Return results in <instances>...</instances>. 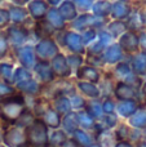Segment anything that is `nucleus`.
Returning a JSON list of instances; mask_svg holds the SVG:
<instances>
[{
  "label": "nucleus",
  "mask_w": 146,
  "mask_h": 147,
  "mask_svg": "<svg viewBox=\"0 0 146 147\" xmlns=\"http://www.w3.org/2000/svg\"><path fill=\"white\" fill-rule=\"evenodd\" d=\"M49 63H51L52 71H53L56 79H69L71 76V67L67 62L66 56H64L62 53H58Z\"/></svg>",
  "instance_id": "9"
},
{
  "label": "nucleus",
  "mask_w": 146,
  "mask_h": 147,
  "mask_svg": "<svg viewBox=\"0 0 146 147\" xmlns=\"http://www.w3.org/2000/svg\"><path fill=\"white\" fill-rule=\"evenodd\" d=\"M84 61H85V65L93 66V67H96V69H97V67L105 66V62H103L101 54H87Z\"/></svg>",
  "instance_id": "43"
},
{
  "label": "nucleus",
  "mask_w": 146,
  "mask_h": 147,
  "mask_svg": "<svg viewBox=\"0 0 146 147\" xmlns=\"http://www.w3.org/2000/svg\"><path fill=\"white\" fill-rule=\"evenodd\" d=\"M127 30V26L122 21H114L113 23H110L107 27V32L111 35V38H120Z\"/></svg>",
  "instance_id": "39"
},
{
  "label": "nucleus",
  "mask_w": 146,
  "mask_h": 147,
  "mask_svg": "<svg viewBox=\"0 0 146 147\" xmlns=\"http://www.w3.org/2000/svg\"><path fill=\"white\" fill-rule=\"evenodd\" d=\"M113 76L115 81H123V83L131 84L136 88L141 86V78L132 71L131 65L127 62H118L113 70Z\"/></svg>",
  "instance_id": "4"
},
{
  "label": "nucleus",
  "mask_w": 146,
  "mask_h": 147,
  "mask_svg": "<svg viewBox=\"0 0 146 147\" xmlns=\"http://www.w3.org/2000/svg\"><path fill=\"white\" fill-rule=\"evenodd\" d=\"M13 86L16 88V90L21 92L22 94L28 97H39L41 93V84L36 80L34 76L27 78L25 80H21L18 83L13 84Z\"/></svg>",
  "instance_id": "11"
},
{
  "label": "nucleus",
  "mask_w": 146,
  "mask_h": 147,
  "mask_svg": "<svg viewBox=\"0 0 146 147\" xmlns=\"http://www.w3.org/2000/svg\"><path fill=\"white\" fill-rule=\"evenodd\" d=\"M115 147H135V146L129 141H119V142H116Z\"/></svg>",
  "instance_id": "50"
},
{
  "label": "nucleus",
  "mask_w": 146,
  "mask_h": 147,
  "mask_svg": "<svg viewBox=\"0 0 146 147\" xmlns=\"http://www.w3.org/2000/svg\"><path fill=\"white\" fill-rule=\"evenodd\" d=\"M131 69L137 76L146 75V52H139L137 54H133L131 59Z\"/></svg>",
  "instance_id": "22"
},
{
  "label": "nucleus",
  "mask_w": 146,
  "mask_h": 147,
  "mask_svg": "<svg viewBox=\"0 0 146 147\" xmlns=\"http://www.w3.org/2000/svg\"><path fill=\"white\" fill-rule=\"evenodd\" d=\"M76 117H78V124L82 129L84 130H95L96 129V120L85 111L84 109L76 111Z\"/></svg>",
  "instance_id": "32"
},
{
  "label": "nucleus",
  "mask_w": 146,
  "mask_h": 147,
  "mask_svg": "<svg viewBox=\"0 0 146 147\" xmlns=\"http://www.w3.org/2000/svg\"><path fill=\"white\" fill-rule=\"evenodd\" d=\"M8 52H9V44L5 38V34L0 32V58L7 56Z\"/></svg>",
  "instance_id": "46"
},
{
  "label": "nucleus",
  "mask_w": 146,
  "mask_h": 147,
  "mask_svg": "<svg viewBox=\"0 0 146 147\" xmlns=\"http://www.w3.org/2000/svg\"><path fill=\"white\" fill-rule=\"evenodd\" d=\"M10 22V17H9V12L7 9L0 8V28L8 26V23Z\"/></svg>",
  "instance_id": "48"
},
{
  "label": "nucleus",
  "mask_w": 146,
  "mask_h": 147,
  "mask_svg": "<svg viewBox=\"0 0 146 147\" xmlns=\"http://www.w3.org/2000/svg\"><path fill=\"white\" fill-rule=\"evenodd\" d=\"M32 72L35 74L36 80L44 85V84H48L51 81H53L54 79V74L52 71V67L49 62H44V61H38L36 65L34 66Z\"/></svg>",
  "instance_id": "15"
},
{
  "label": "nucleus",
  "mask_w": 146,
  "mask_h": 147,
  "mask_svg": "<svg viewBox=\"0 0 146 147\" xmlns=\"http://www.w3.org/2000/svg\"><path fill=\"white\" fill-rule=\"evenodd\" d=\"M84 110L93 117L95 120H98L102 117L103 115V110H102V105L101 102L97 99H91V101H85V106Z\"/></svg>",
  "instance_id": "34"
},
{
  "label": "nucleus",
  "mask_w": 146,
  "mask_h": 147,
  "mask_svg": "<svg viewBox=\"0 0 146 147\" xmlns=\"http://www.w3.org/2000/svg\"><path fill=\"white\" fill-rule=\"evenodd\" d=\"M141 92H142V96L146 98V83L142 84V86H141Z\"/></svg>",
  "instance_id": "52"
},
{
  "label": "nucleus",
  "mask_w": 146,
  "mask_h": 147,
  "mask_svg": "<svg viewBox=\"0 0 146 147\" xmlns=\"http://www.w3.org/2000/svg\"><path fill=\"white\" fill-rule=\"evenodd\" d=\"M39 119L43 120L44 124H45L48 128H51V129H57V128L61 127L62 116L52 106L48 107V109L41 114V116L39 117Z\"/></svg>",
  "instance_id": "21"
},
{
  "label": "nucleus",
  "mask_w": 146,
  "mask_h": 147,
  "mask_svg": "<svg viewBox=\"0 0 146 147\" xmlns=\"http://www.w3.org/2000/svg\"><path fill=\"white\" fill-rule=\"evenodd\" d=\"M3 143L7 147H28L26 128L16 124L3 127Z\"/></svg>",
  "instance_id": "3"
},
{
  "label": "nucleus",
  "mask_w": 146,
  "mask_h": 147,
  "mask_svg": "<svg viewBox=\"0 0 146 147\" xmlns=\"http://www.w3.org/2000/svg\"><path fill=\"white\" fill-rule=\"evenodd\" d=\"M13 3H16L18 5H22V4H25V0H13Z\"/></svg>",
  "instance_id": "53"
},
{
  "label": "nucleus",
  "mask_w": 146,
  "mask_h": 147,
  "mask_svg": "<svg viewBox=\"0 0 146 147\" xmlns=\"http://www.w3.org/2000/svg\"><path fill=\"white\" fill-rule=\"evenodd\" d=\"M26 1H31V0H25V3H26Z\"/></svg>",
  "instance_id": "58"
},
{
  "label": "nucleus",
  "mask_w": 146,
  "mask_h": 147,
  "mask_svg": "<svg viewBox=\"0 0 146 147\" xmlns=\"http://www.w3.org/2000/svg\"><path fill=\"white\" fill-rule=\"evenodd\" d=\"M35 51V56L38 61H44V62H51L57 54L59 53L58 45L52 38L49 39H40L38 44L34 47Z\"/></svg>",
  "instance_id": "5"
},
{
  "label": "nucleus",
  "mask_w": 146,
  "mask_h": 147,
  "mask_svg": "<svg viewBox=\"0 0 146 147\" xmlns=\"http://www.w3.org/2000/svg\"><path fill=\"white\" fill-rule=\"evenodd\" d=\"M34 30H35V34L39 39L52 38L53 34H54V31H56L48 22H47L45 18H43V20H38V22L35 23V28H34Z\"/></svg>",
  "instance_id": "31"
},
{
  "label": "nucleus",
  "mask_w": 146,
  "mask_h": 147,
  "mask_svg": "<svg viewBox=\"0 0 146 147\" xmlns=\"http://www.w3.org/2000/svg\"><path fill=\"white\" fill-rule=\"evenodd\" d=\"M103 22H105V18L97 17V16H95V14L84 13V14L79 16V17H76L72 21V27H74L75 30L84 31V30H87V28L102 27Z\"/></svg>",
  "instance_id": "8"
},
{
  "label": "nucleus",
  "mask_w": 146,
  "mask_h": 147,
  "mask_svg": "<svg viewBox=\"0 0 146 147\" xmlns=\"http://www.w3.org/2000/svg\"><path fill=\"white\" fill-rule=\"evenodd\" d=\"M61 147H80V146L78 145V143L75 142L72 138H67V141H66V142H65Z\"/></svg>",
  "instance_id": "49"
},
{
  "label": "nucleus",
  "mask_w": 146,
  "mask_h": 147,
  "mask_svg": "<svg viewBox=\"0 0 146 147\" xmlns=\"http://www.w3.org/2000/svg\"><path fill=\"white\" fill-rule=\"evenodd\" d=\"M72 3L75 4L76 9L79 8L80 10H89L92 9V5H93V0H72Z\"/></svg>",
  "instance_id": "47"
},
{
  "label": "nucleus",
  "mask_w": 146,
  "mask_h": 147,
  "mask_svg": "<svg viewBox=\"0 0 146 147\" xmlns=\"http://www.w3.org/2000/svg\"><path fill=\"white\" fill-rule=\"evenodd\" d=\"M76 79L83 81H89V83L97 84L101 80V72L98 69L89 65H83L76 70Z\"/></svg>",
  "instance_id": "17"
},
{
  "label": "nucleus",
  "mask_w": 146,
  "mask_h": 147,
  "mask_svg": "<svg viewBox=\"0 0 146 147\" xmlns=\"http://www.w3.org/2000/svg\"><path fill=\"white\" fill-rule=\"evenodd\" d=\"M9 17H10V21H12L14 25H23V22L26 21L27 18V9L22 8L21 5H12L9 8Z\"/></svg>",
  "instance_id": "33"
},
{
  "label": "nucleus",
  "mask_w": 146,
  "mask_h": 147,
  "mask_svg": "<svg viewBox=\"0 0 146 147\" xmlns=\"http://www.w3.org/2000/svg\"><path fill=\"white\" fill-rule=\"evenodd\" d=\"M119 45L122 51L127 54H136L140 48V38L135 31H126L119 39Z\"/></svg>",
  "instance_id": "12"
},
{
  "label": "nucleus",
  "mask_w": 146,
  "mask_h": 147,
  "mask_svg": "<svg viewBox=\"0 0 146 147\" xmlns=\"http://www.w3.org/2000/svg\"><path fill=\"white\" fill-rule=\"evenodd\" d=\"M113 96L118 101H137L139 99V88L131 84L116 81L113 89Z\"/></svg>",
  "instance_id": "7"
},
{
  "label": "nucleus",
  "mask_w": 146,
  "mask_h": 147,
  "mask_svg": "<svg viewBox=\"0 0 146 147\" xmlns=\"http://www.w3.org/2000/svg\"><path fill=\"white\" fill-rule=\"evenodd\" d=\"M26 109H27L26 96L16 90L9 96L0 98V120L7 127L13 125L17 123Z\"/></svg>",
  "instance_id": "1"
},
{
  "label": "nucleus",
  "mask_w": 146,
  "mask_h": 147,
  "mask_svg": "<svg viewBox=\"0 0 146 147\" xmlns=\"http://www.w3.org/2000/svg\"><path fill=\"white\" fill-rule=\"evenodd\" d=\"M48 4H51V5H53V7H56V5H58L59 3L62 1V0H45Z\"/></svg>",
  "instance_id": "51"
},
{
  "label": "nucleus",
  "mask_w": 146,
  "mask_h": 147,
  "mask_svg": "<svg viewBox=\"0 0 146 147\" xmlns=\"http://www.w3.org/2000/svg\"><path fill=\"white\" fill-rule=\"evenodd\" d=\"M102 105V110H103V114H115L116 111V102L113 97H105L101 102Z\"/></svg>",
  "instance_id": "41"
},
{
  "label": "nucleus",
  "mask_w": 146,
  "mask_h": 147,
  "mask_svg": "<svg viewBox=\"0 0 146 147\" xmlns=\"http://www.w3.org/2000/svg\"><path fill=\"white\" fill-rule=\"evenodd\" d=\"M58 12L65 21H74L75 18L78 17L76 7H75V4L71 0L61 1V4H59V7H58Z\"/></svg>",
  "instance_id": "27"
},
{
  "label": "nucleus",
  "mask_w": 146,
  "mask_h": 147,
  "mask_svg": "<svg viewBox=\"0 0 146 147\" xmlns=\"http://www.w3.org/2000/svg\"><path fill=\"white\" fill-rule=\"evenodd\" d=\"M53 132L49 134V147H61L67 141V133L64 129H52Z\"/></svg>",
  "instance_id": "35"
},
{
  "label": "nucleus",
  "mask_w": 146,
  "mask_h": 147,
  "mask_svg": "<svg viewBox=\"0 0 146 147\" xmlns=\"http://www.w3.org/2000/svg\"><path fill=\"white\" fill-rule=\"evenodd\" d=\"M44 18H45L47 22L57 31L64 30L65 26H66V21L62 18V16L59 14L58 9H56L54 7L51 8V9H48V12H47V14Z\"/></svg>",
  "instance_id": "23"
},
{
  "label": "nucleus",
  "mask_w": 146,
  "mask_h": 147,
  "mask_svg": "<svg viewBox=\"0 0 146 147\" xmlns=\"http://www.w3.org/2000/svg\"><path fill=\"white\" fill-rule=\"evenodd\" d=\"M16 53H17L18 62H20L21 66L25 67V69L32 70L34 66L36 65V62H38L36 56H35V51H34V48L30 45L20 47V48H17Z\"/></svg>",
  "instance_id": "13"
},
{
  "label": "nucleus",
  "mask_w": 146,
  "mask_h": 147,
  "mask_svg": "<svg viewBox=\"0 0 146 147\" xmlns=\"http://www.w3.org/2000/svg\"><path fill=\"white\" fill-rule=\"evenodd\" d=\"M5 38H7L9 47L17 49L20 47L25 45V43L27 41L28 30L23 25H14L13 23L10 27H8L7 32H5Z\"/></svg>",
  "instance_id": "6"
},
{
  "label": "nucleus",
  "mask_w": 146,
  "mask_h": 147,
  "mask_svg": "<svg viewBox=\"0 0 146 147\" xmlns=\"http://www.w3.org/2000/svg\"><path fill=\"white\" fill-rule=\"evenodd\" d=\"M69 98H70V103H71V109L74 110V111H79V110L84 109L85 99H84V97L83 96L74 93L72 96H70Z\"/></svg>",
  "instance_id": "42"
},
{
  "label": "nucleus",
  "mask_w": 146,
  "mask_h": 147,
  "mask_svg": "<svg viewBox=\"0 0 146 147\" xmlns=\"http://www.w3.org/2000/svg\"><path fill=\"white\" fill-rule=\"evenodd\" d=\"M129 119V125L135 129H146V107H139Z\"/></svg>",
  "instance_id": "30"
},
{
  "label": "nucleus",
  "mask_w": 146,
  "mask_h": 147,
  "mask_svg": "<svg viewBox=\"0 0 146 147\" xmlns=\"http://www.w3.org/2000/svg\"><path fill=\"white\" fill-rule=\"evenodd\" d=\"M66 58H67V62H69L70 67H71V71L76 72V70L79 69L80 66H83V65H84V58H83V54H74V53H71L70 56H67Z\"/></svg>",
  "instance_id": "40"
},
{
  "label": "nucleus",
  "mask_w": 146,
  "mask_h": 147,
  "mask_svg": "<svg viewBox=\"0 0 146 147\" xmlns=\"http://www.w3.org/2000/svg\"><path fill=\"white\" fill-rule=\"evenodd\" d=\"M111 16L115 18L116 21H122L124 18L129 17L131 14V7L123 0H118L114 4H111Z\"/></svg>",
  "instance_id": "25"
},
{
  "label": "nucleus",
  "mask_w": 146,
  "mask_h": 147,
  "mask_svg": "<svg viewBox=\"0 0 146 147\" xmlns=\"http://www.w3.org/2000/svg\"><path fill=\"white\" fill-rule=\"evenodd\" d=\"M70 138H72L80 147H89L95 143V137H92L87 130L82 129V128H78L76 130H74Z\"/></svg>",
  "instance_id": "29"
},
{
  "label": "nucleus",
  "mask_w": 146,
  "mask_h": 147,
  "mask_svg": "<svg viewBox=\"0 0 146 147\" xmlns=\"http://www.w3.org/2000/svg\"><path fill=\"white\" fill-rule=\"evenodd\" d=\"M0 147H5V145H3V143H0Z\"/></svg>",
  "instance_id": "57"
},
{
  "label": "nucleus",
  "mask_w": 146,
  "mask_h": 147,
  "mask_svg": "<svg viewBox=\"0 0 146 147\" xmlns=\"http://www.w3.org/2000/svg\"><path fill=\"white\" fill-rule=\"evenodd\" d=\"M76 88L83 96L88 97L91 99H97L101 97V90L97 86V84L89 83V81H83L78 80L76 81Z\"/></svg>",
  "instance_id": "20"
},
{
  "label": "nucleus",
  "mask_w": 146,
  "mask_h": 147,
  "mask_svg": "<svg viewBox=\"0 0 146 147\" xmlns=\"http://www.w3.org/2000/svg\"><path fill=\"white\" fill-rule=\"evenodd\" d=\"M92 10H93V14L95 16L105 18L111 13V4L107 0H98V1L93 3Z\"/></svg>",
  "instance_id": "36"
},
{
  "label": "nucleus",
  "mask_w": 146,
  "mask_h": 147,
  "mask_svg": "<svg viewBox=\"0 0 146 147\" xmlns=\"http://www.w3.org/2000/svg\"><path fill=\"white\" fill-rule=\"evenodd\" d=\"M14 92H16L14 86L8 84V83H5V81H3L1 79H0V98L9 96V94L14 93Z\"/></svg>",
  "instance_id": "45"
},
{
  "label": "nucleus",
  "mask_w": 146,
  "mask_h": 147,
  "mask_svg": "<svg viewBox=\"0 0 146 147\" xmlns=\"http://www.w3.org/2000/svg\"><path fill=\"white\" fill-rule=\"evenodd\" d=\"M3 142V129L0 128V143Z\"/></svg>",
  "instance_id": "54"
},
{
  "label": "nucleus",
  "mask_w": 146,
  "mask_h": 147,
  "mask_svg": "<svg viewBox=\"0 0 146 147\" xmlns=\"http://www.w3.org/2000/svg\"><path fill=\"white\" fill-rule=\"evenodd\" d=\"M62 45L66 47L71 53L74 54H84L85 53V47L83 44L82 35L74 31H67L62 36Z\"/></svg>",
  "instance_id": "10"
},
{
  "label": "nucleus",
  "mask_w": 146,
  "mask_h": 147,
  "mask_svg": "<svg viewBox=\"0 0 146 147\" xmlns=\"http://www.w3.org/2000/svg\"><path fill=\"white\" fill-rule=\"evenodd\" d=\"M97 38V31L96 28H87V30L83 31V35H82V40H83V44L84 47H88L91 43L96 40Z\"/></svg>",
  "instance_id": "44"
},
{
  "label": "nucleus",
  "mask_w": 146,
  "mask_h": 147,
  "mask_svg": "<svg viewBox=\"0 0 146 147\" xmlns=\"http://www.w3.org/2000/svg\"><path fill=\"white\" fill-rule=\"evenodd\" d=\"M89 147H100V146H98V145H96V143H93V145H91Z\"/></svg>",
  "instance_id": "56"
},
{
  "label": "nucleus",
  "mask_w": 146,
  "mask_h": 147,
  "mask_svg": "<svg viewBox=\"0 0 146 147\" xmlns=\"http://www.w3.org/2000/svg\"><path fill=\"white\" fill-rule=\"evenodd\" d=\"M105 65H116L118 62H122L124 58V52L122 51L119 44H110L106 47V49L101 54Z\"/></svg>",
  "instance_id": "16"
},
{
  "label": "nucleus",
  "mask_w": 146,
  "mask_h": 147,
  "mask_svg": "<svg viewBox=\"0 0 146 147\" xmlns=\"http://www.w3.org/2000/svg\"><path fill=\"white\" fill-rule=\"evenodd\" d=\"M0 1H1V0H0Z\"/></svg>",
  "instance_id": "59"
},
{
  "label": "nucleus",
  "mask_w": 146,
  "mask_h": 147,
  "mask_svg": "<svg viewBox=\"0 0 146 147\" xmlns=\"http://www.w3.org/2000/svg\"><path fill=\"white\" fill-rule=\"evenodd\" d=\"M14 67L12 63L8 62H1L0 63V79L5 83L13 85V78H14Z\"/></svg>",
  "instance_id": "38"
},
{
  "label": "nucleus",
  "mask_w": 146,
  "mask_h": 147,
  "mask_svg": "<svg viewBox=\"0 0 146 147\" xmlns=\"http://www.w3.org/2000/svg\"><path fill=\"white\" fill-rule=\"evenodd\" d=\"M114 133H115V138L118 142L119 141H129L131 142L132 136L135 133V128H129L126 124H119L116 129L114 130Z\"/></svg>",
  "instance_id": "37"
},
{
  "label": "nucleus",
  "mask_w": 146,
  "mask_h": 147,
  "mask_svg": "<svg viewBox=\"0 0 146 147\" xmlns=\"http://www.w3.org/2000/svg\"><path fill=\"white\" fill-rule=\"evenodd\" d=\"M111 35L107 31H101L100 34H97V38L93 43H91L88 45V48H85V53L87 54H102V52L106 49V47L110 45Z\"/></svg>",
  "instance_id": "14"
},
{
  "label": "nucleus",
  "mask_w": 146,
  "mask_h": 147,
  "mask_svg": "<svg viewBox=\"0 0 146 147\" xmlns=\"http://www.w3.org/2000/svg\"><path fill=\"white\" fill-rule=\"evenodd\" d=\"M61 128L67 133V134H72V132L79 128L76 112L70 111V112H67V114H65L64 116H62V120H61Z\"/></svg>",
  "instance_id": "28"
},
{
  "label": "nucleus",
  "mask_w": 146,
  "mask_h": 147,
  "mask_svg": "<svg viewBox=\"0 0 146 147\" xmlns=\"http://www.w3.org/2000/svg\"><path fill=\"white\" fill-rule=\"evenodd\" d=\"M137 147H146V143H145V142H144V143H140V145L137 146Z\"/></svg>",
  "instance_id": "55"
},
{
  "label": "nucleus",
  "mask_w": 146,
  "mask_h": 147,
  "mask_svg": "<svg viewBox=\"0 0 146 147\" xmlns=\"http://www.w3.org/2000/svg\"><path fill=\"white\" fill-rule=\"evenodd\" d=\"M49 9V4L45 0H31L28 3L27 12L31 14V17L35 20H43L45 17L47 12Z\"/></svg>",
  "instance_id": "18"
},
{
  "label": "nucleus",
  "mask_w": 146,
  "mask_h": 147,
  "mask_svg": "<svg viewBox=\"0 0 146 147\" xmlns=\"http://www.w3.org/2000/svg\"><path fill=\"white\" fill-rule=\"evenodd\" d=\"M116 142L118 141H116L115 133L113 132V129H102L96 133L95 143L100 147H115Z\"/></svg>",
  "instance_id": "19"
},
{
  "label": "nucleus",
  "mask_w": 146,
  "mask_h": 147,
  "mask_svg": "<svg viewBox=\"0 0 146 147\" xmlns=\"http://www.w3.org/2000/svg\"><path fill=\"white\" fill-rule=\"evenodd\" d=\"M51 106L53 107L61 116H64V115L67 114V112L72 111L71 103H70V98L67 96H64V94L54 97V98L51 101Z\"/></svg>",
  "instance_id": "24"
},
{
  "label": "nucleus",
  "mask_w": 146,
  "mask_h": 147,
  "mask_svg": "<svg viewBox=\"0 0 146 147\" xmlns=\"http://www.w3.org/2000/svg\"><path fill=\"white\" fill-rule=\"evenodd\" d=\"M139 101H118L116 103V112L122 117L128 119L129 116L133 115V112L139 109Z\"/></svg>",
  "instance_id": "26"
},
{
  "label": "nucleus",
  "mask_w": 146,
  "mask_h": 147,
  "mask_svg": "<svg viewBox=\"0 0 146 147\" xmlns=\"http://www.w3.org/2000/svg\"><path fill=\"white\" fill-rule=\"evenodd\" d=\"M49 128L39 117L26 127L28 147H49Z\"/></svg>",
  "instance_id": "2"
}]
</instances>
